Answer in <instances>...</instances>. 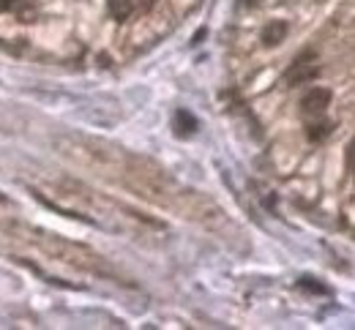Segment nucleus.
<instances>
[{"label": "nucleus", "mask_w": 355, "mask_h": 330, "mask_svg": "<svg viewBox=\"0 0 355 330\" xmlns=\"http://www.w3.org/2000/svg\"><path fill=\"white\" fill-rule=\"evenodd\" d=\"M350 161H355V145H353V150H350ZM355 169V167H353Z\"/></svg>", "instance_id": "nucleus-9"}, {"label": "nucleus", "mask_w": 355, "mask_h": 330, "mask_svg": "<svg viewBox=\"0 0 355 330\" xmlns=\"http://www.w3.org/2000/svg\"><path fill=\"white\" fill-rule=\"evenodd\" d=\"M107 6H110V14L115 19H126L134 11V0H107Z\"/></svg>", "instance_id": "nucleus-7"}, {"label": "nucleus", "mask_w": 355, "mask_h": 330, "mask_svg": "<svg viewBox=\"0 0 355 330\" xmlns=\"http://www.w3.org/2000/svg\"><path fill=\"white\" fill-rule=\"evenodd\" d=\"M0 205H3V196H0ZM3 224H6V216L0 213V227H3Z\"/></svg>", "instance_id": "nucleus-8"}, {"label": "nucleus", "mask_w": 355, "mask_h": 330, "mask_svg": "<svg viewBox=\"0 0 355 330\" xmlns=\"http://www.w3.org/2000/svg\"><path fill=\"white\" fill-rule=\"evenodd\" d=\"M39 199H44L49 208L71 216V219H83L88 224H96L101 230L110 232H121V235H145L150 230H164L156 219H148L145 213L134 210L129 205L93 191L90 186L80 183V181H52L44 191L36 194Z\"/></svg>", "instance_id": "nucleus-2"}, {"label": "nucleus", "mask_w": 355, "mask_h": 330, "mask_svg": "<svg viewBox=\"0 0 355 330\" xmlns=\"http://www.w3.org/2000/svg\"><path fill=\"white\" fill-rule=\"evenodd\" d=\"M284 36H287V25L284 22H270L266 28V33H263V42L266 44H279Z\"/></svg>", "instance_id": "nucleus-6"}, {"label": "nucleus", "mask_w": 355, "mask_h": 330, "mask_svg": "<svg viewBox=\"0 0 355 330\" xmlns=\"http://www.w3.org/2000/svg\"><path fill=\"white\" fill-rule=\"evenodd\" d=\"M55 147L69 164L88 169L115 186L134 191L167 210H175L178 216L191 219L208 230H216L219 224L227 221L216 202H211L200 191L186 189L156 161L137 156L121 145L93 140L85 134H60V137H55Z\"/></svg>", "instance_id": "nucleus-1"}, {"label": "nucleus", "mask_w": 355, "mask_h": 330, "mask_svg": "<svg viewBox=\"0 0 355 330\" xmlns=\"http://www.w3.org/2000/svg\"><path fill=\"white\" fill-rule=\"evenodd\" d=\"M317 63H314V55H304V57H298L295 63H293V68L287 71V82H293V85H304V82H309L317 77Z\"/></svg>", "instance_id": "nucleus-5"}, {"label": "nucleus", "mask_w": 355, "mask_h": 330, "mask_svg": "<svg viewBox=\"0 0 355 330\" xmlns=\"http://www.w3.org/2000/svg\"><path fill=\"white\" fill-rule=\"evenodd\" d=\"M14 237H22L25 243H31L33 248H39L44 257L55 259V262H63L69 268H77V271H85L93 276H104V279H115V271L112 265L96 254L93 248L83 246V243H74L69 237H60L55 232H46V230H33V227H19L17 232H11Z\"/></svg>", "instance_id": "nucleus-3"}, {"label": "nucleus", "mask_w": 355, "mask_h": 330, "mask_svg": "<svg viewBox=\"0 0 355 330\" xmlns=\"http://www.w3.org/2000/svg\"><path fill=\"white\" fill-rule=\"evenodd\" d=\"M328 104H331V91L328 88H311L309 93L304 95V101H301L306 118H322Z\"/></svg>", "instance_id": "nucleus-4"}]
</instances>
